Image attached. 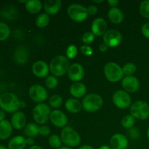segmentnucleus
<instances>
[{"label": "nucleus", "mask_w": 149, "mask_h": 149, "mask_svg": "<svg viewBox=\"0 0 149 149\" xmlns=\"http://www.w3.org/2000/svg\"><path fill=\"white\" fill-rule=\"evenodd\" d=\"M58 149H73V148H70V147H68V146H61V148Z\"/></svg>", "instance_id": "obj_50"}, {"label": "nucleus", "mask_w": 149, "mask_h": 149, "mask_svg": "<svg viewBox=\"0 0 149 149\" xmlns=\"http://www.w3.org/2000/svg\"><path fill=\"white\" fill-rule=\"evenodd\" d=\"M113 104L115 106L121 109H127L132 105V99L128 93L123 90H119L115 92L112 97Z\"/></svg>", "instance_id": "obj_9"}, {"label": "nucleus", "mask_w": 149, "mask_h": 149, "mask_svg": "<svg viewBox=\"0 0 149 149\" xmlns=\"http://www.w3.org/2000/svg\"><path fill=\"white\" fill-rule=\"evenodd\" d=\"M23 133L28 138H35L39 134V127L32 122L26 124L23 130Z\"/></svg>", "instance_id": "obj_27"}, {"label": "nucleus", "mask_w": 149, "mask_h": 149, "mask_svg": "<svg viewBox=\"0 0 149 149\" xmlns=\"http://www.w3.org/2000/svg\"><path fill=\"white\" fill-rule=\"evenodd\" d=\"M129 141L125 135L120 133L114 134L110 140V146L112 149H127Z\"/></svg>", "instance_id": "obj_17"}, {"label": "nucleus", "mask_w": 149, "mask_h": 149, "mask_svg": "<svg viewBox=\"0 0 149 149\" xmlns=\"http://www.w3.org/2000/svg\"><path fill=\"white\" fill-rule=\"evenodd\" d=\"M78 49H77V46L75 45H68V47L65 50V54H66V58L68 60H72L77 56Z\"/></svg>", "instance_id": "obj_36"}, {"label": "nucleus", "mask_w": 149, "mask_h": 149, "mask_svg": "<svg viewBox=\"0 0 149 149\" xmlns=\"http://www.w3.org/2000/svg\"><path fill=\"white\" fill-rule=\"evenodd\" d=\"M26 10L31 14H36L41 11L43 4L39 0H29L25 4Z\"/></svg>", "instance_id": "obj_26"}, {"label": "nucleus", "mask_w": 149, "mask_h": 149, "mask_svg": "<svg viewBox=\"0 0 149 149\" xmlns=\"http://www.w3.org/2000/svg\"><path fill=\"white\" fill-rule=\"evenodd\" d=\"M104 74L106 79L110 82L116 83L122 81L124 78L122 68L114 62H109L105 65Z\"/></svg>", "instance_id": "obj_5"}, {"label": "nucleus", "mask_w": 149, "mask_h": 149, "mask_svg": "<svg viewBox=\"0 0 149 149\" xmlns=\"http://www.w3.org/2000/svg\"><path fill=\"white\" fill-rule=\"evenodd\" d=\"M97 149H112V148L111 146H109L103 145V146H101L99 147Z\"/></svg>", "instance_id": "obj_48"}, {"label": "nucleus", "mask_w": 149, "mask_h": 149, "mask_svg": "<svg viewBox=\"0 0 149 149\" xmlns=\"http://www.w3.org/2000/svg\"><path fill=\"white\" fill-rule=\"evenodd\" d=\"M13 126L10 122L8 120H4L0 122V140L4 141L11 136L13 132Z\"/></svg>", "instance_id": "obj_24"}, {"label": "nucleus", "mask_w": 149, "mask_h": 149, "mask_svg": "<svg viewBox=\"0 0 149 149\" xmlns=\"http://www.w3.org/2000/svg\"><path fill=\"white\" fill-rule=\"evenodd\" d=\"M128 133H129L130 137L132 139H134V140L138 139V138H140V136H141L139 130H138L137 127H134L129 130Z\"/></svg>", "instance_id": "obj_39"}, {"label": "nucleus", "mask_w": 149, "mask_h": 149, "mask_svg": "<svg viewBox=\"0 0 149 149\" xmlns=\"http://www.w3.org/2000/svg\"><path fill=\"white\" fill-rule=\"evenodd\" d=\"M108 4L111 7V8L113 7H116V6L119 4V0H108Z\"/></svg>", "instance_id": "obj_43"}, {"label": "nucleus", "mask_w": 149, "mask_h": 149, "mask_svg": "<svg viewBox=\"0 0 149 149\" xmlns=\"http://www.w3.org/2000/svg\"><path fill=\"white\" fill-rule=\"evenodd\" d=\"M49 105L53 109H58L63 104V97L59 95H54L49 99Z\"/></svg>", "instance_id": "obj_31"}, {"label": "nucleus", "mask_w": 149, "mask_h": 149, "mask_svg": "<svg viewBox=\"0 0 149 149\" xmlns=\"http://www.w3.org/2000/svg\"><path fill=\"white\" fill-rule=\"evenodd\" d=\"M108 17L113 24H120L124 20V14L120 9L113 7L109 9L108 12Z\"/></svg>", "instance_id": "obj_23"}, {"label": "nucleus", "mask_w": 149, "mask_h": 149, "mask_svg": "<svg viewBox=\"0 0 149 149\" xmlns=\"http://www.w3.org/2000/svg\"><path fill=\"white\" fill-rule=\"evenodd\" d=\"M62 6L61 0H47L44 2L43 8L45 13L49 15H56L59 13Z\"/></svg>", "instance_id": "obj_18"}, {"label": "nucleus", "mask_w": 149, "mask_h": 149, "mask_svg": "<svg viewBox=\"0 0 149 149\" xmlns=\"http://www.w3.org/2000/svg\"><path fill=\"white\" fill-rule=\"evenodd\" d=\"M26 139L23 136L13 137L8 143V149H24L26 146Z\"/></svg>", "instance_id": "obj_25"}, {"label": "nucleus", "mask_w": 149, "mask_h": 149, "mask_svg": "<svg viewBox=\"0 0 149 149\" xmlns=\"http://www.w3.org/2000/svg\"><path fill=\"white\" fill-rule=\"evenodd\" d=\"M130 111L135 119L146 120L149 118V105L143 100H138L132 103Z\"/></svg>", "instance_id": "obj_7"}, {"label": "nucleus", "mask_w": 149, "mask_h": 149, "mask_svg": "<svg viewBox=\"0 0 149 149\" xmlns=\"http://www.w3.org/2000/svg\"><path fill=\"white\" fill-rule=\"evenodd\" d=\"M135 124V119L131 114L125 115L121 120V125L125 129L130 130L133 127Z\"/></svg>", "instance_id": "obj_29"}, {"label": "nucleus", "mask_w": 149, "mask_h": 149, "mask_svg": "<svg viewBox=\"0 0 149 149\" xmlns=\"http://www.w3.org/2000/svg\"><path fill=\"white\" fill-rule=\"evenodd\" d=\"M31 71L38 78H47L49 72V67L45 61H38L32 65Z\"/></svg>", "instance_id": "obj_15"}, {"label": "nucleus", "mask_w": 149, "mask_h": 149, "mask_svg": "<svg viewBox=\"0 0 149 149\" xmlns=\"http://www.w3.org/2000/svg\"><path fill=\"white\" fill-rule=\"evenodd\" d=\"M95 35L91 31H87L82 35L81 41L85 45H89L90 44L93 43L95 40Z\"/></svg>", "instance_id": "obj_37"}, {"label": "nucleus", "mask_w": 149, "mask_h": 149, "mask_svg": "<svg viewBox=\"0 0 149 149\" xmlns=\"http://www.w3.org/2000/svg\"><path fill=\"white\" fill-rule=\"evenodd\" d=\"M29 95L30 98L38 104L45 101L48 96L46 88L40 84H33L31 86L29 90Z\"/></svg>", "instance_id": "obj_10"}, {"label": "nucleus", "mask_w": 149, "mask_h": 149, "mask_svg": "<svg viewBox=\"0 0 149 149\" xmlns=\"http://www.w3.org/2000/svg\"><path fill=\"white\" fill-rule=\"evenodd\" d=\"M139 11L143 17L149 19V0L141 1L139 6Z\"/></svg>", "instance_id": "obj_32"}, {"label": "nucleus", "mask_w": 149, "mask_h": 149, "mask_svg": "<svg viewBox=\"0 0 149 149\" xmlns=\"http://www.w3.org/2000/svg\"><path fill=\"white\" fill-rule=\"evenodd\" d=\"M50 106L45 103H39L33 109V118L35 122L39 125H44L49 119L51 113Z\"/></svg>", "instance_id": "obj_8"}, {"label": "nucleus", "mask_w": 149, "mask_h": 149, "mask_svg": "<svg viewBox=\"0 0 149 149\" xmlns=\"http://www.w3.org/2000/svg\"><path fill=\"white\" fill-rule=\"evenodd\" d=\"M1 11H0V17H1Z\"/></svg>", "instance_id": "obj_54"}, {"label": "nucleus", "mask_w": 149, "mask_h": 149, "mask_svg": "<svg viewBox=\"0 0 149 149\" xmlns=\"http://www.w3.org/2000/svg\"><path fill=\"white\" fill-rule=\"evenodd\" d=\"M107 31V23L103 17L95 18L91 24V32L95 36H103Z\"/></svg>", "instance_id": "obj_16"}, {"label": "nucleus", "mask_w": 149, "mask_h": 149, "mask_svg": "<svg viewBox=\"0 0 149 149\" xmlns=\"http://www.w3.org/2000/svg\"><path fill=\"white\" fill-rule=\"evenodd\" d=\"M103 43L109 47H116L122 43V35L116 29H110L103 36Z\"/></svg>", "instance_id": "obj_11"}, {"label": "nucleus", "mask_w": 149, "mask_h": 149, "mask_svg": "<svg viewBox=\"0 0 149 149\" xmlns=\"http://www.w3.org/2000/svg\"><path fill=\"white\" fill-rule=\"evenodd\" d=\"M29 51L24 47H19L14 52V60L18 65H24L29 61Z\"/></svg>", "instance_id": "obj_20"}, {"label": "nucleus", "mask_w": 149, "mask_h": 149, "mask_svg": "<svg viewBox=\"0 0 149 149\" xmlns=\"http://www.w3.org/2000/svg\"><path fill=\"white\" fill-rule=\"evenodd\" d=\"M67 74L69 79L74 81V83L79 82L84 76V70L81 64L75 63L71 64Z\"/></svg>", "instance_id": "obj_13"}, {"label": "nucleus", "mask_w": 149, "mask_h": 149, "mask_svg": "<svg viewBox=\"0 0 149 149\" xmlns=\"http://www.w3.org/2000/svg\"><path fill=\"white\" fill-rule=\"evenodd\" d=\"M147 138H148V140L149 141V127L147 130Z\"/></svg>", "instance_id": "obj_53"}, {"label": "nucleus", "mask_w": 149, "mask_h": 149, "mask_svg": "<svg viewBox=\"0 0 149 149\" xmlns=\"http://www.w3.org/2000/svg\"><path fill=\"white\" fill-rule=\"evenodd\" d=\"M49 20H50L49 16L47 14H46L45 13H41L36 18L35 23H36V26L38 28L43 29V28H45L46 26H48V24L49 23Z\"/></svg>", "instance_id": "obj_28"}, {"label": "nucleus", "mask_w": 149, "mask_h": 149, "mask_svg": "<svg viewBox=\"0 0 149 149\" xmlns=\"http://www.w3.org/2000/svg\"><path fill=\"white\" fill-rule=\"evenodd\" d=\"M65 108L69 113H79L82 109V105L78 99L70 97L65 100Z\"/></svg>", "instance_id": "obj_22"}, {"label": "nucleus", "mask_w": 149, "mask_h": 149, "mask_svg": "<svg viewBox=\"0 0 149 149\" xmlns=\"http://www.w3.org/2000/svg\"><path fill=\"white\" fill-rule=\"evenodd\" d=\"M108 47H108L106 44L102 43L99 45V50H100L101 52H105L107 51Z\"/></svg>", "instance_id": "obj_44"}, {"label": "nucleus", "mask_w": 149, "mask_h": 149, "mask_svg": "<svg viewBox=\"0 0 149 149\" xmlns=\"http://www.w3.org/2000/svg\"><path fill=\"white\" fill-rule=\"evenodd\" d=\"M123 90L128 93H134L139 90L140 81L135 76H125L122 80Z\"/></svg>", "instance_id": "obj_12"}, {"label": "nucleus", "mask_w": 149, "mask_h": 149, "mask_svg": "<svg viewBox=\"0 0 149 149\" xmlns=\"http://www.w3.org/2000/svg\"><path fill=\"white\" fill-rule=\"evenodd\" d=\"M48 142H49V145L50 146V147L55 149L60 148L62 145V141L61 139V137L57 135H50L49 140H48Z\"/></svg>", "instance_id": "obj_33"}, {"label": "nucleus", "mask_w": 149, "mask_h": 149, "mask_svg": "<svg viewBox=\"0 0 149 149\" xmlns=\"http://www.w3.org/2000/svg\"><path fill=\"white\" fill-rule=\"evenodd\" d=\"M87 12H88V14L90 15H94L97 14V10H98V8L96 5L95 4H90L88 7H87Z\"/></svg>", "instance_id": "obj_42"}, {"label": "nucleus", "mask_w": 149, "mask_h": 149, "mask_svg": "<svg viewBox=\"0 0 149 149\" xmlns=\"http://www.w3.org/2000/svg\"><path fill=\"white\" fill-rule=\"evenodd\" d=\"M80 51L85 56H90L93 53V48L90 46H89V45H84L82 46H81L80 47Z\"/></svg>", "instance_id": "obj_38"}, {"label": "nucleus", "mask_w": 149, "mask_h": 149, "mask_svg": "<svg viewBox=\"0 0 149 149\" xmlns=\"http://www.w3.org/2000/svg\"><path fill=\"white\" fill-rule=\"evenodd\" d=\"M0 149H8V148L5 147V146H4L0 145Z\"/></svg>", "instance_id": "obj_51"}, {"label": "nucleus", "mask_w": 149, "mask_h": 149, "mask_svg": "<svg viewBox=\"0 0 149 149\" xmlns=\"http://www.w3.org/2000/svg\"><path fill=\"white\" fill-rule=\"evenodd\" d=\"M45 85L49 90H54L58 85V79L53 75L48 76L45 80Z\"/></svg>", "instance_id": "obj_35"}, {"label": "nucleus", "mask_w": 149, "mask_h": 149, "mask_svg": "<svg viewBox=\"0 0 149 149\" xmlns=\"http://www.w3.org/2000/svg\"><path fill=\"white\" fill-rule=\"evenodd\" d=\"M29 149H44V148H42V147H41V146H39L34 145V146H33L29 147Z\"/></svg>", "instance_id": "obj_49"}, {"label": "nucleus", "mask_w": 149, "mask_h": 149, "mask_svg": "<svg viewBox=\"0 0 149 149\" xmlns=\"http://www.w3.org/2000/svg\"><path fill=\"white\" fill-rule=\"evenodd\" d=\"M71 65L69 60L63 55H57L51 60L49 63V71L52 75L61 77L68 73Z\"/></svg>", "instance_id": "obj_1"}, {"label": "nucleus", "mask_w": 149, "mask_h": 149, "mask_svg": "<svg viewBox=\"0 0 149 149\" xmlns=\"http://www.w3.org/2000/svg\"><path fill=\"white\" fill-rule=\"evenodd\" d=\"M137 70V67L133 63H127L122 67L124 75L132 76L135 73Z\"/></svg>", "instance_id": "obj_34"}, {"label": "nucleus", "mask_w": 149, "mask_h": 149, "mask_svg": "<svg viewBox=\"0 0 149 149\" xmlns=\"http://www.w3.org/2000/svg\"><path fill=\"white\" fill-rule=\"evenodd\" d=\"M93 2H95V3H97V4H99V3H102V2H103V0H100V1H93Z\"/></svg>", "instance_id": "obj_52"}, {"label": "nucleus", "mask_w": 149, "mask_h": 149, "mask_svg": "<svg viewBox=\"0 0 149 149\" xmlns=\"http://www.w3.org/2000/svg\"><path fill=\"white\" fill-rule=\"evenodd\" d=\"M49 120L54 126L58 128H64L68 123V118L66 115L58 109L51 111Z\"/></svg>", "instance_id": "obj_14"}, {"label": "nucleus", "mask_w": 149, "mask_h": 149, "mask_svg": "<svg viewBox=\"0 0 149 149\" xmlns=\"http://www.w3.org/2000/svg\"><path fill=\"white\" fill-rule=\"evenodd\" d=\"M10 35V29L6 23L0 22V42L5 41Z\"/></svg>", "instance_id": "obj_30"}, {"label": "nucleus", "mask_w": 149, "mask_h": 149, "mask_svg": "<svg viewBox=\"0 0 149 149\" xmlns=\"http://www.w3.org/2000/svg\"><path fill=\"white\" fill-rule=\"evenodd\" d=\"M12 126L15 130H21L25 127L26 125V117L24 113L22 111H17L13 114L11 117Z\"/></svg>", "instance_id": "obj_19"}, {"label": "nucleus", "mask_w": 149, "mask_h": 149, "mask_svg": "<svg viewBox=\"0 0 149 149\" xmlns=\"http://www.w3.org/2000/svg\"><path fill=\"white\" fill-rule=\"evenodd\" d=\"M69 92L74 98H81L85 95L87 93V87L85 84L81 82H75L70 87Z\"/></svg>", "instance_id": "obj_21"}, {"label": "nucleus", "mask_w": 149, "mask_h": 149, "mask_svg": "<svg viewBox=\"0 0 149 149\" xmlns=\"http://www.w3.org/2000/svg\"><path fill=\"white\" fill-rule=\"evenodd\" d=\"M26 144L30 146V147L34 146V140H33V138H26Z\"/></svg>", "instance_id": "obj_45"}, {"label": "nucleus", "mask_w": 149, "mask_h": 149, "mask_svg": "<svg viewBox=\"0 0 149 149\" xmlns=\"http://www.w3.org/2000/svg\"><path fill=\"white\" fill-rule=\"evenodd\" d=\"M82 109L88 113H94L101 109L103 105V100L100 95L96 93L87 95L81 101Z\"/></svg>", "instance_id": "obj_3"}, {"label": "nucleus", "mask_w": 149, "mask_h": 149, "mask_svg": "<svg viewBox=\"0 0 149 149\" xmlns=\"http://www.w3.org/2000/svg\"><path fill=\"white\" fill-rule=\"evenodd\" d=\"M51 129L47 125H42V126L39 127V135H41L42 136H48L49 135Z\"/></svg>", "instance_id": "obj_40"}, {"label": "nucleus", "mask_w": 149, "mask_h": 149, "mask_svg": "<svg viewBox=\"0 0 149 149\" xmlns=\"http://www.w3.org/2000/svg\"><path fill=\"white\" fill-rule=\"evenodd\" d=\"M141 32L146 38L149 39V22L143 25L141 27Z\"/></svg>", "instance_id": "obj_41"}, {"label": "nucleus", "mask_w": 149, "mask_h": 149, "mask_svg": "<svg viewBox=\"0 0 149 149\" xmlns=\"http://www.w3.org/2000/svg\"><path fill=\"white\" fill-rule=\"evenodd\" d=\"M20 101L17 95L12 93H4L0 95V108L7 113H15L18 111Z\"/></svg>", "instance_id": "obj_2"}, {"label": "nucleus", "mask_w": 149, "mask_h": 149, "mask_svg": "<svg viewBox=\"0 0 149 149\" xmlns=\"http://www.w3.org/2000/svg\"><path fill=\"white\" fill-rule=\"evenodd\" d=\"M4 118H5V113L2 109H0V122L4 120Z\"/></svg>", "instance_id": "obj_46"}, {"label": "nucleus", "mask_w": 149, "mask_h": 149, "mask_svg": "<svg viewBox=\"0 0 149 149\" xmlns=\"http://www.w3.org/2000/svg\"><path fill=\"white\" fill-rule=\"evenodd\" d=\"M67 14L71 20L77 23L84 21L89 15L87 7L80 4H70L67 8Z\"/></svg>", "instance_id": "obj_6"}, {"label": "nucleus", "mask_w": 149, "mask_h": 149, "mask_svg": "<svg viewBox=\"0 0 149 149\" xmlns=\"http://www.w3.org/2000/svg\"><path fill=\"white\" fill-rule=\"evenodd\" d=\"M61 139L65 146L74 148L81 143V137L79 134L70 127H65L61 132Z\"/></svg>", "instance_id": "obj_4"}, {"label": "nucleus", "mask_w": 149, "mask_h": 149, "mask_svg": "<svg viewBox=\"0 0 149 149\" xmlns=\"http://www.w3.org/2000/svg\"><path fill=\"white\" fill-rule=\"evenodd\" d=\"M78 149H94V148L90 145H84L80 146Z\"/></svg>", "instance_id": "obj_47"}]
</instances>
